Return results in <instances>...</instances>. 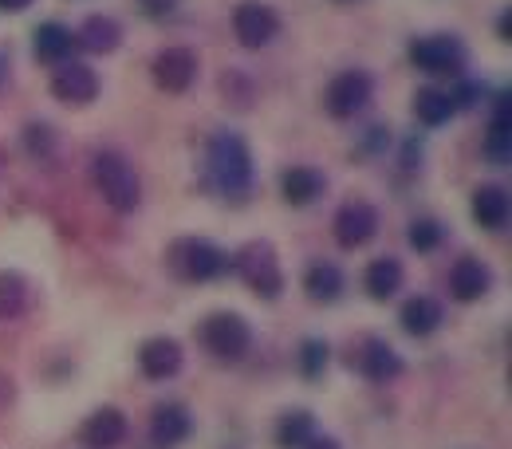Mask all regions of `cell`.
Returning a JSON list of instances; mask_svg holds the SVG:
<instances>
[{"mask_svg": "<svg viewBox=\"0 0 512 449\" xmlns=\"http://www.w3.org/2000/svg\"><path fill=\"white\" fill-rule=\"evenodd\" d=\"M296 367H300V375L308 379V383H320L323 375H327V367H331V347H327V339H304L300 343V351H296Z\"/></svg>", "mask_w": 512, "mask_h": 449, "instance_id": "cell-27", "label": "cell"}, {"mask_svg": "<svg viewBox=\"0 0 512 449\" xmlns=\"http://www.w3.org/2000/svg\"><path fill=\"white\" fill-rule=\"evenodd\" d=\"M48 91H52V99L60 103V107H91L95 99H99V91H103V83H99V71L91 64H83V60H67V64L52 67V79H48Z\"/></svg>", "mask_w": 512, "mask_h": 449, "instance_id": "cell-8", "label": "cell"}, {"mask_svg": "<svg viewBox=\"0 0 512 449\" xmlns=\"http://www.w3.org/2000/svg\"><path fill=\"white\" fill-rule=\"evenodd\" d=\"M24 150L36 162H52V154L60 150V134L48 127V123H28L24 127Z\"/></svg>", "mask_w": 512, "mask_h": 449, "instance_id": "cell-29", "label": "cell"}, {"mask_svg": "<svg viewBox=\"0 0 512 449\" xmlns=\"http://www.w3.org/2000/svg\"><path fill=\"white\" fill-rule=\"evenodd\" d=\"M221 91H225V99H233L237 107H253V83L241 75V71H225L221 75Z\"/></svg>", "mask_w": 512, "mask_h": 449, "instance_id": "cell-31", "label": "cell"}, {"mask_svg": "<svg viewBox=\"0 0 512 449\" xmlns=\"http://www.w3.org/2000/svg\"><path fill=\"white\" fill-rule=\"evenodd\" d=\"M233 36H237V44L249 48V52L268 48V44L280 36V12H276L272 4H260V0L237 4V12H233Z\"/></svg>", "mask_w": 512, "mask_h": 449, "instance_id": "cell-11", "label": "cell"}, {"mask_svg": "<svg viewBox=\"0 0 512 449\" xmlns=\"http://www.w3.org/2000/svg\"><path fill=\"white\" fill-rule=\"evenodd\" d=\"M449 99H453L457 111H469V107H477V103L489 99V83H481V79H461L457 87H449Z\"/></svg>", "mask_w": 512, "mask_h": 449, "instance_id": "cell-30", "label": "cell"}, {"mask_svg": "<svg viewBox=\"0 0 512 449\" xmlns=\"http://www.w3.org/2000/svg\"><path fill=\"white\" fill-rule=\"evenodd\" d=\"M497 36H501L505 44L512 40V8H505V12L497 16Z\"/></svg>", "mask_w": 512, "mask_h": 449, "instance_id": "cell-35", "label": "cell"}, {"mask_svg": "<svg viewBox=\"0 0 512 449\" xmlns=\"http://www.w3.org/2000/svg\"><path fill=\"white\" fill-rule=\"evenodd\" d=\"M304 449H339V442H335L331 434H320V430H316V434L308 438V446H304Z\"/></svg>", "mask_w": 512, "mask_h": 449, "instance_id": "cell-36", "label": "cell"}, {"mask_svg": "<svg viewBox=\"0 0 512 449\" xmlns=\"http://www.w3.org/2000/svg\"><path fill=\"white\" fill-rule=\"evenodd\" d=\"M119 44H123V24L115 16H103V12L87 16L83 28L75 32V48H83L91 56H111V52H119Z\"/></svg>", "mask_w": 512, "mask_h": 449, "instance_id": "cell-21", "label": "cell"}, {"mask_svg": "<svg viewBox=\"0 0 512 449\" xmlns=\"http://www.w3.org/2000/svg\"><path fill=\"white\" fill-rule=\"evenodd\" d=\"M446 288L457 304H477L493 292V268L481 257H457L446 276Z\"/></svg>", "mask_w": 512, "mask_h": 449, "instance_id": "cell-14", "label": "cell"}, {"mask_svg": "<svg viewBox=\"0 0 512 449\" xmlns=\"http://www.w3.org/2000/svg\"><path fill=\"white\" fill-rule=\"evenodd\" d=\"M127 438H130V418L119 406H99L79 426V442L87 449H119Z\"/></svg>", "mask_w": 512, "mask_h": 449, "instance_id": "cell-15", "label": "cell"}, {"mask_svg": "<svg viewBox=\"0 0 512 449\" xmlns=\"http://www.w3.org/2000/svg\"><path fill=\"white\" fill-rule=\"evenodd\" d=\"M205 170L221 197H245L253 190V150L237 130H217L205 142Z\"/></svg>", "mask_w": 512, "mask_h": 449, "instance_id": "cell-1", "label": "cell"}, {"mask_svg": "<svg viewBox=\"0 0 512 449\" xmlns=\"http://www.w3.org/2000/svg\"><path fill=\"white\" fill-rule=\"evenodd\" d=\"M32 308V284L16 268H0V323H12L28 316Z\"/></svg>", "mask_w": 512, "mask_h": 449, "instance_id": "cell-24", "label": "cell"}, {"mask_svg": "<svg viewBox=\"0 0 512 449\" xmlns=\"http://www.w3.org/2000/svg\"><path fill=\"white\" fill-rule=\"evenodd\" d=\"M375 233H379V209L363 197L343 201L331 217V237H335L339 249H363V245L375 241Z\"/></svg>", "mask_w": 512, "mask_h": 449, "instance_id": "cell-10", "label": "cell"}, {"mask_svg": "<svg viewBox=\"0 0 512 449\" xmlns=\"http://www.w3.org/2000/svg\"><path fill=\"white\" fill-rule=\"evenodd\" d=\"M91 182L99 197L115 209V213H134L142 205V178L119 150H95L91 158Z\"/></svg>", "mask_w": 512, "mask_h": 449, "instance_id": "cell-2", "label": "cell"}, {"mask_svg": "<svg viewBox=\"0 0 512 449\" xmlns=\"http://www.w3.org/2000/svg\"><path fill=\"white\" fill-rule=\"evenodd\" d=\"M182 367H186V351L170 335H154V339H146L138 347V371L150 383H170V379L182 375Z\"/></svg>", "mask_w": 512, "mask_h": 449, "instance_id": "cell-13", "label": "cell"}, {"mask_svg": "<svg viewBox=\"0 0 512 449\" xmlns=\"http://www.w3.org/2000/svg\"><path fill=\"white\" fill-rule=\"evenodd\" d=\"M406 241H410V249L414 253H438L442 249V241H446V229H442V221H434V217H414L410 225H406Z\"/></svg>", "mask_w": 512, "mask_h": 449, "instance_id": "cell-28", "label": "cell"}, {"mask_svg": "<svg viewBox=\"0 0 512 449\" xmlns=\"http://www.w3.org/2000/svg\"><path fill=\"white\" fill-rule=\"evenodd\" d=\"M36 0H0V12H24V8H32Z\"/></svg>", "mask_w": 512, "mask_h": 449, "instance_id": "cell-37", "label": "cell"}, {"mask_svg": "<svg viewBox=\"0 0 512 449\" xmlns=\"http://www.w3.org/2000/svg\"><path fill=\"white\" fill-rule=\"evenodd\" d=\"M339 4H351V0H339Z\"/></svg>", "mask_w": 512, "mask_h": 449, "instance_id": "cell-40", "label": "cell"}, {"mask_svg": "<svg viewBox=\"0 0 512 449\" xmlns=\"http://www.w3.org/2000/svg\"><path fill=\"white\" fill-rule=\"evenodd\" d=\"M481 158H485L489 166H509L512 138H505V134H485V142H481Z\"/></svg>", "mask_w": 512, "mask_h": 449, "instance_id": "cell-32", "label": "cell"}, {"mask_svg": "<svg viewBox=\"0 0 512 449\" xmlns=\"http://www.w3.org/2000/svg\"><path fill=\"white\" fill-rule=\"evenodd\" d=\"M138 4H142V12L154 16V20H162V16H170V12L178 8V0H138Z\"/></svg>", "mask_w": 512, "mask_h": 449, "instance_id": "cell-34", "label": "cell"}, {"mask_svg": "<svg viewBox=\"0 0 512 449\" xmlns=\"http://www.w3.org/2000/svg\"><path fill=\"white\" fill-rule=\"evenodd\" d=\"M398 323H402L406 335L430 339V335L446 323V308H442V300H434V296H410V300L402 304V312H398Z\"/></svg>", "mask_w": 512, "mask_h": 449, "instance_id": "cell-22", "label": "cell"}, {"mask_svg": "<svg viewBox=\"0 0 512 449\" xmlns=\"http://www.w3.org/2000/svg\"><path fill=\"white\" fill-rule=\"evenodd\" d=\"M197 52L193 48H162L158 56H154V64H150V79H154V87L158 91H166V95H186L193 83H197Z\"/></svg>", "mask_w": 512, "mask_h": 449, "instance_id": "cell-12", "label": "cell"}, {"mask_svg": "<svg viewBox=\"0 0 512 449\" xmlns=\"http://www.w3.org/2000/svg\"><path fill=\"white\" fill-rule=\"evenodd\" d=\"M229 272L241 276V284L256 300H280L284 296V268L268 241H249L229 257Z\"/></svg>", "mask_w": 512, "mask_h": 449, "instance_id": "cell-4", "label": "cell"}, {"mask_svg": "<svg viewBox=\"0 0 512 449\" xmlns=\"http://www.w3.org/2000/svg\"><path fill=\"white\" fill-rule=\"evenodd\" d=\"M193 434V414L182 402H158L150 410V438L158 449H178Z\"/></svg>", "mask_w": 512, "mask_h": 449, "instance_id": "cell-16", "label": "cell"}, {"mask_svg": "<svg viewBox=\"0 0 512 449\" xmlns=\"http://www.w3.org/2000/svg\"><path fill=\"white\" fill-rule=\"evenodd\" d=\"M402 280H406V272H402V260L398 257H375L363 268V292H367L371 300H379V304L398 296Z\"/></svg>", "mask_w": 512, "mask_h": 449, "instance_id": "cell-23", "label": "cell"}, {"mask_svg": "<svg viewBox=\"0 0 512 449\" xmlns=\"http://www.w3.org/2000/svg\"><path fill=\"white\" fill-rule=\"evenodd\" d=\"M8 402H12V379L0 375V406H8Z\"/></svg>", "mask_w": 512, "mask_h": 449, "instance_id": "cell-38", "label": "cell"}, {"mask_svg": "<svg viewBox=\"0 0 512 449\" xmlns=\"http://www.w3.org/2000/svg\"><path fill=\"white\" fill-rule=\"evenodd\" d=\"M371 99H375V75L367 67H347V71L331 75V83L323 87V111L339 123L359 119Z\"/></svg>", "mask_w": 512, "mask_h": 449, "instance_id": "cell-6", "label": "cell"}, {"mask_svg": "<svg viewBox=\"0 0 512 449\" xmlns=\"http://www.w3.org/2000/svg\"><path fill=\"white\" fill-rule=\"evenodd\" d=\"M418 166H422V146H418L414 138H406V142H402V170L410 174V170H418Z\"/></svg>", "mask_w": 512, "mask_h": 449, "instance_id": "cell-33", "label": "cell"}, {"mask_svg": "<svg viewBox=\"0 0 512 449\" xmlns=\"http://www.w3.org/2000/svg\"><path fill=\"white\" fill-rule=\"evenodd\" d=\"M4 79H8V60L0 56V87H4Z\"/></svg>", "mask_w": 512, "mask_h": 449, "instance_id": "cell-39", "label": "cell"}, {"mask_svg": "<svg viewBox=\"0 0 512 449\" xmlns=\"http://www.w3.org/2000/svg\"><path fill=\"white\" fill-rule=\"evenodd\" d=\"M75 32L60 24V20H44V24H36V32H32V56H36V64L44 67H60L67 60H75Z\"/></svg>", "mask_w": 512, "mask_h": 449, "instance_id": "cell-17", "label": "cell"}, {"mask_svg": "<svg viewBox=\"0 0 512 449\" xmlns=\"http://www.w3.org/2000/svg\"><path fill=\"white\" fill-rule=\"evenodd\" d=\"M410 111H414V119H418V123H422L426 130L446 127L449 119L457 115V107H453L449 91H442V87H418V91H414V103H410Z\"/></svg>", "mask_w": 512, "mask_h": 449, "instance_id": "cell-25", "label": "cell"}, {"mask_svg": "<svg viewBox=\"0 0 512 449\" xmlns=\"http://www.w3.org/2000/svg\"><path fill=\"white\" fill-rule=\"evenodd\" d=\"M300 284H304V296L312 304H335L343 296V288H347V276H343V268L335 260L320 257L304 268V280Z\"/></svg>", "mask_w": 512, "mask_h": 449, "instance_id": "cell-20", "label": "cell"}, {"mask_svg": "<svg viewBox=\"0 0 512 449\" xmlns=\"http://www.w3.org/2000/svg\"><path fill=\"white\" fill-rule=\"evenodd\" d=\"M197 343L217 363H241L253 351V327L237 312H209L197 323Z\"/></svg>", "mask_w": 512, "mask_h": 449, "instance_id": "cell-5", "label": "cell"}, {"mask_svg": "<svg viewBox=\"0 0 512 449\" xmlns=\"http://www.w3.org/2000/svg\"><path fill=\"white\" fill-rule=\"evenodd\" d=\"M469 60L465 44L449 32H434V36H418L410 40V64L434 79H449V75H461V67Z\"/></svg>", "mask_w": 512, "mask_h": 449, "instance_id": "cell-7", "label": "cell"}, {"mask_svg": "<svg viewBox=\"0 0 512 449\" xmlns=\"http://www.w3.org/2000/svg\"><path fill=\"white\" fill-rule=\"evenodd\" d=\"M312 434H316V414L312 410H284L276 418V430H272L280 449H304Z\"/></svg>", "mask_w": 512, "mask_h": 449, "instance_id": "cell-26", "label": "cell"}, {"mask_svg": "<svg viewBox=\"0 0 512 449\" xmlns=\"http://www.w3.org/2000/svg\"><path fill=\"white\" fill-rule=\"evenodd\" d=\"M166 268L182 284H213L229 272V257L221 245H213L205 237H178L166 253Z\"/></svg>", "mask_w": 512, "mask_h": 449, "instance_id": "cell-3", "label": "cell"}, {"mask_svg": "<svg viewBox=\"0 0 512 449\" xmlns=\"http://www.w3.org/2000/svg\"><path fill=\"white\" fill-rule=\"evenodd\" d=\"M323 193H327V174L316 170V166H288V170L280 174V197H284V205H292V209L316 205Z\"/></svg>", "mask_w": 512, "mask_h": 449, "instance_id": "cell-18", "label": "cell"}, {"mask_svg": "<svg viewBox=\"0 0 512 449\" xmlns=\"http://www.w3.org/2000/svg\"><path fill=\"white\" fill-rule=\"evenodd\" d=\"M347 367L359 371L367 383H390L402 375V355L379 335H363L359 343L347 347Z\"/></svg>", "mask_w": 512, "mask_h": 449, "instance_id": "cell-9", "label": "cell"}, {"mask_svg": "<svg viewBox=\"0 0 512 449\" xmlns=\"http://www.w3.org/2000/svg\"><path fill=\"white\" fill-rule=\"evenodd\" d=\"M469 209H473V225L485 229V233L505 229V225H509V213H512L509 193H505V186H497V182L477 186V190H473V201H469Z\"/></svg>", "mask_w": 512, "mask_h": 449, "instance_id": "cell-19", "label": "cell"}]
</instances>
